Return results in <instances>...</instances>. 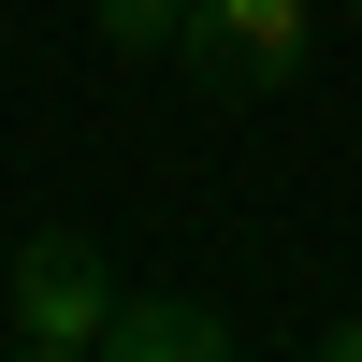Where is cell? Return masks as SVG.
I'll use <instances>...</instances> for the list:
<instances>
[{"label":"cell","instance_id":"obj_1","mask_svg":"<svg viewBox=\"0 0 362 362\" xmlns=\"http://www.w3.org/2000/svg\"><path fill=\"white\" fill-rule=\"evenodd\" d=\"M305 58H319V0H203L174 73L203 102H276V87H305Z\"/></svg>","mask_w":362,"mask_h":362},{"label":"cell","instance_id":"obj_2","mask_svg":"<svg viewBox=\"0 0 362 362\" xmlns=\"http://www.w3.org/2000/svg\"><path fill=\"white\" fill-rule=\"evenodd\" d=\"M102 319H116V261L87 247V232H29L15 290H0V334L29 362H102Z\"/></svg>","mask_w":362,"mask_h":362},{"label":"cell","instance_id":"obj_3","mask_svg":"<svg viewBox=\"0 0 362 362\" xmlns=\"http://www.w3.org/2000/svg\"><path fill=\"white\" fill-rule=\"evenodd\" d=\"M232 348H247V319L203 290H116L102 319V362H232Z\"/></svg>","mask_w":362,"mask_h":362},{"label":"cell","instance_id":"obj_4","mask_svg":"<svg viewBox=\"0 0 362 362\" xmlns=\"http://www.w3.org/2000/svg\"><path fill=\"white\" fill-rule=\"evenodd\" d=\"M189 15H203V0H87V29H102V58H131V73L189 44Z\"/></svg>","mask_w":362,"mask_h":362},{"label":"cell","instance_id":"obj_5","mask_svg":"<svg viewBox=\"0 0 362 362\" xmlns=\"http://www.w3.org/2000/svg\"><path fill=\"white\" fill-rule=\"evenodd\" d=\"M319 348H334V362H362V319H334V334H319Z\"/></svg>","mask_w":362,"mask_h":362},{"label":"cell","instance_id":"obj_6","mask_svg":"<svg viewBox=\"0 0 362 362\" xmlns=\"http://www.w3.org/2000/svg\"><path fill=\"white\" fill-rule=\"evenodd\" d=\"M348 29H362V0H348Z\"/></svg>","mask_w":362,"mask_h":362}]
</instances>
